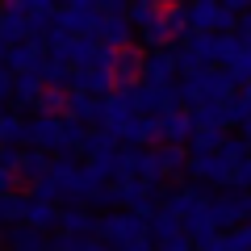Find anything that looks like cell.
<instances>
[{"mask_svg": "<svg viewBox=\"0 0 251 251\" xmlns=\"http://www.w3.org/2000/svg\"><path fill=\"white\" fill-rule=\"evenodd\" d=\"M97 230H100V243L113 247V251H126V247H134V243L151 239L147 234V218H138V214H109V218L97 222Z\"/></svg>", "mask_w": 251, "mask_h": 251, "instance_id": "cell-1", "label": "cell"}, {"mask_svg": "<svg viewBox=\"0 0 251 251\" xmlns=\"http://www.w3.org/2000/svg\"><path fill=\"white\" fill-rule=\"evenodd\" d=\"M4 63H9L13 72L38 75V72H42V63H46V54H42V46H38V42H17V46L4 50Z\"/></svg>", "mask_w": 251, "mask_h": 251, "instance_id": "cell-2", "label": "cell"}, {"mask_svg": "<svg viewBox=\"0 0 251 251\" xmlns=\"http://www.w3.org/2000/svg\"><path fill=\"white\" fill-rule=\"evenodd\" d=\"M155 138H163V143H184V138H193V117L188 113H168V117H159V122H155Z\"/></svg>", "mask_w": 251, "mask_h": 251, "instance_id": "cell-3", "label": "cell"}, {"mask_svg": "<svg viewBox=\"0 0 251 251\" xmlns=\"http://www.w3.org/2000/svg\"><path fill=\"white\" fill-rule=\"evenodd\" d=\"M59 214H63V209L54 205V201L29 197L25 201V222H21V226H29V230H46V226H59Z\"/></svg>", "mask_w": 251, "mask_h": 251, "instance_id": "cell-4", "label": "cell"}, {"mask_svg": "<svg viewBox=\"0 0 251 251\" xmlns=\"http://www.w3.org/2000/svg\"><path fill=\"white\" fill-rule=\"evenodd\" d=\"M180 63H176V54L172 50H155V54H147L143 59V75H147V84H172V72H176Z\"/></svg>", "mask_w": 251, "mask_h": 251, "instance_id": "cell-5", "label": "cell"}, {"mask_svg": "<svg viewBox=\"0 0 251 251\" xmlns=\"http://www.w3.org/2000/svg\"><path fill=\"white\" fill-rule=\"evenodd\" d=\"M138 75H143V54L134 46H122L113 54V84H134Z\"/></svg>", "mask_w": 251, "mask_h": 251, "instance_id": "cell-6", "label": "cell"}, {"mask_svg": "<svg viewBox=\"0 0 251 251\" xmlns=\"http://www.w3.org/2000/svg\"><path fill=\"white\" fill-rule=\"evenodd\" d=\"M59 230L63 234H75V239H88V234L97 230V218H92L88 209H63V214H59Z\"/></svg>", "mask_w": 251, "mask_h": 251, "instance_id": "cell-7", "label": "cell"}, {"mask_svg": "<svg viewBox=\"0 0 251 251\" xmlns=\"http://www.w3.org/2000/svg\"><path fill=\"white\" fill-rule=\"evenodd\" d=\"M42 97H46V84L38 80V75H21V80L13 84V100H17V105H42Z\"/></svg>", "mask_w": 251, "mask_h": 251, "instance_id": "cell-8", "label": "cell"}, {"mask_svg": "<svg viewBox=\"0 0 251 251\" xmlns=\"http://www.w3.org/2000/svg\"><path fill=\"white\" fill-rule=\"evenodd\" d=\"M9 247L13 251H50V243L29 226H17V230H9Z\"/></svg>", "mask_w": 251, "mask_h": 251, "instance_id": "cell-9", "label": "cell"}, {"mask_svg": "<svg viewBox=\"0 0 251 251\" xmlns=\"http://www.w3.org/2000/svg\"><path fill=\"white\" fill-rule=\"evenodd\" d=\"M25 201L29 197H21V193H4L0 197V222H25Z\"/></svg>", "mask_w": 251, "mask_h": 251, "instance_id": "cell-10", "label": "cell"}, {"mask_svg": "<svg viewBox=\"0 0 251 251\" xmlns=\"http://www.w3.org/2000/svg\"><path fill=\"white\" fill-rule=\"evenodd\" d=\"M9 143H25V122L21 117H4L0 122V147H9Z\"/></svg>", "mask_w": 251, "mask_h": 251, "instance_id": "cell-11", "label": "cell"}, {"mask_svg": "<svg viewBox=\"0 0 251 251\" xmlns=\"http://www.w3.org/2000/svg\"><path fill=\"white\" fill-rule=\"evenodd\" d=\"M230 184H234V188H251V155H247V159L239 163V168H234V176H230Z\"/></svg>", "mask_w": 251, "mask_h": 251, "instance_id": "cell-12", "label": "cell"}, {"mask_svg": "<svg viewBox=\"0 0 251 251\" xmlns=\"http://www.w3.org/2000/svg\"><path fill=\"white\" fill-rule=\"evenodd\" d=\"M13 180H17V172H13L9 163H0V197H4V193H13Z\"/></svg>", "mask_w": 251, "mask_h": 251, "instance_id": "cell-13", "label": "cell"}, {"mask_svg": "<svg viewBox=\"0 0 251 251\" xmlns=\"http://www.w3.org/2000/svg\"><path fill=\"white\" fill-rule=\"evenodd\" d=\"M13 84H17V80H13L9 72H0V100H4V97H9V92H13Z\"/></svg>", "mask_w": 251, "mask_h": 251, "instance_id": "cell-14", "label": "cell"}, {"mask_svg": "<svg viewBox=\"0 0 251 251\" xmlns=\"http://www.w3.org/2000/svg\"><path fill=\"white\" fill-rule=\"evenodd\" d=\"M239 42H243V50L251 54V21H247V25H243V29H239Z\"/></svg>", "mask_w": 251, "mask_h": 251, "instance_id": "cell-15", "label": "cell"}, {"mask_svg": "<svg viewBox=\"0 0 251 251\" xmlns=\"http://www.w3.org/2000/svg\"><path fill=\"white\" fill-rule=\"evenodd\" d=\"M243 126H247V138H243V143H247V147H251V117H247V122H243Z\"/></svg>", "mask_w": 251, "mask_h": 251, "instance_id": "cell-16", "label": "cell"}, {"mask_svg": "<svg viewBox=\"0 0 251 251\" xmlns=\"http://www.w3.org/2000/svg\"><path fill=\"white\" fill-rule=\"evenodd\" d=\"M0 122H4V109H0Z\"/></svg>", "mask_w": 251, "mask_h": 251, "instance_id": "cell-17", "label": "cell"}]
</instances>
